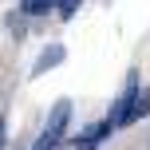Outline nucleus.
Returning a JSON list of instances; mask_svg holds the SVG:
<instances>
[{
  "label": "nucleus",
  "instance_id": "nucleus-1",
  "mask_svg": "<svg viewBox=\"0 0 150 150\" xmlns=\"http://www.w3.org/2000/svg\"><path fill=\"white\" fill-rule=\"evenodd\" d=\"M67 119H71V103H55L52 119H47V130L40 134L36 150H52L55 142H59V138H63V127H67Z\"/></svg>",
  "mask_w": 150,
  "mask_h": 150
},
{
  "label": "nucleus",
  "instance_id": "nucleus-2",
  "mask_svg": "<svg viewBox=\"0 0 150 150\" xmlns=\"http://www.w3.org/2000/svg\"><path fill=\"white\" fill-rule=\"evenodd\" d=\"M134 99H138V75L130 71V75H127V87H122V95H119V103L111 107V122H115V127H127V122H130V107H134Z\"/></svg>",
  "mask_w": 150,
  "mask_h": 150
},
{
  "label": "nucleus",
  "instance_id": "nucleus-3",
  "mask_svg": "<svg viewBox=\"0 0 150 150\" xmlns=\"http://www.w3.org/2000/svg\"><path fill=\"white\" fill-rule=\"evenodd\" d=\"M55 63H63V44H52V47H47V52L36 59V71H32V75H44V71H52Z\"/></svg>",
  "mask_w": 150,
  "mask_h": 150
},
{
  "label": "nucleus",
  "instance_id": "nucleus-4",
  "mask_svg": "<svg viewBox=\"0 0 150 150\" xmlns=\"http://www.w3.org/2000/svg\"><path fill=\"white\" fill-rule=\"evenodd\" d=\"M24 16H44L47 8H55V0H20Z\"/></svg>",
  "mask_w": 150,
  "mask_h": 150
},
{
  "label": "nucleus",
  "instance_id": "nucleus-5",
  "mask_svg": "<svg viewBox=\"0 0 150 150\" xmlns=\"http://www.w3.org/2000/svg\"><path fill=\"white\" fill-rule=\"evenodd\" d=\"M146 115H150V91H146V95H138V99H134V107H130V122L146 119Z\"/></svg>",
  "mask_w": 150,
  "mask_h": 150
},
{
  "label": "nucleus",
  "instance_id": "nucleus-6",
  "mask_svg": "<svg viewBox=\"0 0 150 150\" xmlns=\"http://www.w3.org/2000/svg\"><path fill=\"white\" fill-rule=\"evenodd\" d=\"M55 8H59V16H63V20H71V16H75V8H79V0H55Z\"/></svg>",
  "mask_w": 150,
  "mask_h": 150
},
{
  "label": "nucleus",
  "instance_id": "nucleus-7",
  "mask_svg": "<svg viewBox=\"0 0 150 150\" xmlns=\"http://www.w3.org/2000/svg\"><path fill=\"white\" fill-rule=\"evenodd\" d=\"M0 146H4V127H0Z\"/></svg>",
  "mask_w": 150,
  "mask_h": 150
}]
</instances>
